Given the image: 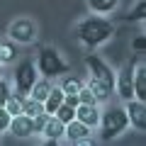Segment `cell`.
<instances>
[{
  "instance_id": "1",
  "label": "cell",
  "mask_w": 146,
  "mask_h": 146,
  "mask_svg": "<svg viewBox=\"0 0 146 146\" xmlns=\"http://www.w3.org/2000/svg\"><path fill=\"white\" fill-rule=\"evenodd\" d=\"M115 34V25L107 20V17H100V15H93V17H85L76 25V36L78 42L83 44L88 51H95L98 46H102L105 42H110Z\"/></svg>"
},
{
  "instance_id": "2",
  "label": "cell",
  "mask_w": 146,
  "mask_h": 146,
  "mask_svg": "<svg viewBox=\"0 0 146 146\" xmlns=\"http://www.w3.org/2000/svg\"><path fill=\"white\" fill-rule=\"evenodd\" d=\"M98 129H100V139L102 141H112V139H117V136H122L129 129V119H127L124 107H112V110L100 112Z\"/></svg>"
},
{
  "instance_id": "3",
  "label": "cell",
  "mask_w": 146,
  "mask_h": 146,
  "mask_svg": "<svg viewBox=\"0 0 146 146\" xmlns=\"http://www.w3.org/2000/svg\"><path fill=\"white\" fill-rule=\"evenodd\" d=\"M36 71H39V76H44V78H58L63 73H68V61L54 46H46V49L39 51V56H36Z\"/></svg>"
},
{
  "instance_id": "4",
  "label": "cell",
  "mask_w": 146,
  "mask_h": 146,
  "mask_svg": "<svg viewBox=\"0 0 146 146\" xmlns=\"http://www.w3.org/2000/svg\"><path fill=\"white\" fill-rule=\"evenodd\" d=\"M7 36L15 44H32L36 39V22L29 20V17H17L7 27Z\"/></svg>"
},
{
  "instance_id": "5",
  "label": "cell",
  "mask_w": 146,
  "mask_h": 146,
  "mask_svg": "<svg viewBox=\"0 0 146 146\" xmlns=\"http://www.w3.org/2000/svg\"><path fill=\"white\" fill-rule=\"evenodd\" d=\"M85 68L90 71V78L100 80V83H105L107 88L115 90V71H112L98 54H88V56H85Z\"/></svg>"
},
{
  "instance_id": "6",
  "label": "cell",
  "mask_w": 146,
  "mask_h": 146,
  "mask_svg": "<svg viewBox=\"0 0 146 146\" xmlns=\"http://www.w3.org/2000/svg\"><path fill=\"white\" fill-rule=\"evenodd\" d=\"M36 78H39L36 63L34 61H20L17 68H15V90L29 95V90H32V85H34Z\"/></svg>"
},
{
  "instance_id": "7",
  "label": "cell",
  "mask_w": 146,
  "mask_h": 146,
  "mask_svg": "<svg viewBox=\"0 0 146 146\" xmlns=\"http://www.w3.org/2000/svg\"><path fill=\"white\" fill-rule=\"evenodd\" d=\"M63 139H66L68 144H90V141H93V129L85 127L83 122H78V119H71L63 127Z\"/></svg>"
},
{
  "instance_id": "8",
  "label": "cell",
  "mask_w": 146,
  "mask_h": 146,
  "mask_svg": "<svg viewBox=\"0 0 146 146\" xmlns=\"http://www.w3.org/2000/svg\"><path fill=\"white\" fill-rule=\"evenodd\" d=\"M131 76H134V66L131 63H127L119 73H115V90L122 98V102L134 98V80H131Z\"/></svg>"
},
{
  "instance_id": "9",
  "label": "cell",
  "mask_w": 146,
  "mask_h": 146,
  "mask_svg": "<svg viewBox=\"0 0 146 146\" xmlns=\"http://www.w3.org/2000/svg\"><path fill=\"white\" fill-rule=\"evenodd\" d=\"M124 112H127V119H129V127H134L139 131L146 129V102L144 100H136V98L127 100Z\"/></svg>"
},
{
  "instance_id": "10",
  "label": "cell",
  "mask_w": 146,
  "mask_h": 146,
  "mask_svg": "<svg viewBox=\"0 0 146 146\" xmlns=\"http://www.w3.org/2000/svg\"><path fill=\"white\" fill-rule=\"evenodd\" d=\"M10 134H15L17 139H29L34 136V127H32V117L27 115H15L10 119V127H7Z\"/></svg>"
},
{
  "instance_id": "11",
  "label": "cell",
  "mask_w": 146,
  "mask_h": 146,
  "mask_svg": "<svg viewBox=\"0 0 146 146\" xmlns=\"http://www.w3.org/2000/svg\"><path fill=\"white\" fill-rule=\"evenodd\" d=\"M100 105H78L76 107V119L83 122L85 127H90V129H98L100 124Z\"/></svg>"
},
{
  "instance_id": "12",
  "label": "cell",
  "mask_w": 146,
  "mask_h": 146,
  "mask_svg": "<svg viewBox=\"0 0 146 146\" xmlns=\"http://www.w3.org/2000/svg\"><path fill=\"white\" fill-rule=\"evenodd\" d=\"M63 122L61 119H56L54 115H49V119H46V124H44V129H42V139L44 141H51V144H56V141H61L63 139Z\"/></svg>"
},
{
  "instance_id": "13",
  "label": "cell",
  "mask_w": 146,
  "mask_h": 146,
  "mask_svg": "<svg viewBox=\"0 0 146 146\" xmlns=\"http://www.w3.org/2000/svg\"><path fill=\"white\" fill-rule=\"evenodd\" d=\"M131 80H134V98L146 102V66H144V63H136V66H134V76H131Z\"/></svg>"
},
{
  "instance_id": "14",
  "label": "cell",
  "mask_w": 146,
  "mask_h": 146,
  "mask_svg": "<svg viewBox=\"0 0 146 146\" xmlns=\"http://www.w3.org/2000/svg\"><path fill=\"white\" fill-rule=\"evenodd\" d=\"M85 85H88V88H90V93L95 95L98 105H105V102L110 100V95H112V88H107L105 83H100V80L90 78V76H88V80H85Z\"/></svg>"
},
{
  "instance_id": "15",
  "label": "cell",
  "mask_w": 146,
  "mask_h": 146,
  "mask_svg": "<svg viewBox=\"0 0 146 146\" xmlns=\"http://www.w3.org/2000/svg\"><path fill=\"white\" fill-rule=\"evenodd\" d=\"M88 7L93 15H110L119 7V0H88Z\"/></svg>"
},
{
  "instance_id": "16",
  "label": "cell",
  "mask_w": 146,
  "mask_h": 146,
  "mask_svg": "<svg viewBox=\"0 0 146 146\" xmlns=\"http://www.w3.org/2000/svg\"><path fill=\"white\" fill-rule=\"evenodd\" d=\"M54 88V83H51V78H36L34 80V85H32V90H29V95L34 100H39V102H44L46 100V95H49V90Z\"/></svg>"
},
{
  "instance_id": "17",
  "label": "cell",
  "mask_w": 146,
  "mask_h": 146,
  "mask_svg": "<svg viewBox=\"0 0 146 146\" xmlns=\"http://www.w3.org/2000/svg\"><path fill=\"white\" fill-rule=\"evenodd\" d=\"M63 90L58 88V85H54L51 90H49V95H46V100H44V112H49V115H54V112H56V107L58 105L63 102Z\"/></svg>"
},
{
  "instance_id": "18",
  "label": "cell",
  "mask_w": 146,
  "mask_h": 146,
  "mask_svg": "<svg viewBox=\"0 0 146 146\" xmlns=\"http://www.w3.org/2000/svg\"><path fill=\"white\" fill-rule=\"evenodd\" d=\"M39 112H44V102H39V100H34L32 95H27V98L22 100V115L36 117Z\"/></svg>"
},
{
  "instance_id": "19",
  "label": "cell",
  "mask_w": 146,
  "mask_h": 146,
  "mask_svg": "<svg viewBox=\"0 0 146 146\" xmlns=\"http://www.w3.org/2000/svg\"><path fill=\"white\" fill-rule=\"evenodd\" d=\"M15 56H17V51H15V42H0V63L5 66V63H12L15 61Z\"/></svg>"
},
{
  "instance_id": "20",
  "label": "cell",
  "mask_w": 146,
  "mask_h": 146,
  "mask_svg": "<svg viewBox=\"0 0 146 146\" xmlns=\"http://www.w3.org/2000/svg\"><path fill=\"white\" fill-rule=\"evenodd\" d=\"M58 88H61L63 93H78V90L83 88V80H80L78 76H66V73H63V80H61Z\"/></svg>"
},
{
  "instance_id": "21",
  "label": "cell",
  "mask_w": 146,
  "mask_h": 146,
  "mask_svg": "<svg viewBox=\"0 0 146 146\" xmlns=\"http://www.w3.org/2000/svg\"><path fill=\"white\" fill-rule=\"evenodd\" d=\"M54 117H56V119H61L63 124H66V122L76 119V107H71V105L61 102V105H58V107H56V112H54Z\"/></svg>"
},
{
  "instance_id": "22",
  "label": "cell",
  "mask_w": 146,
  "mask_h": 146,
  "mask_svg": "<svg viewBox=\"0 0 146 146\" xmlns=\"http://www.w3.org/2000/svg\"><path fill=\"white\" fill-rule=\"evenodd\" d=\"M78 100H80V105H98V100H95V95L90 93V88L83 83V88L78 90Z\"/></svg>"
},
{
  "instance_id": "23",
  "label": "cell",
  "mask_w": 146,
  "mask_h": 146,
  "mask_svg": "<svg viewBox=\"0 0 146 146\" xmlns=\"http://www.w3.org/2000/svg\"><path fill=\"white\" fill-rule=\"evenodd\" d=\"M46 119H49V112H39L36 117H32V127H34V136H36V134H42V129H44V124H46Z\"/></svg>"
},
{
  "instance_id": "24",
  "label": "cell",
  "mask_w": 146,
  "mask_h": 146,
  "mask_svg": "<svg viewBox=\"0 0 146 146\" xmlns=\"http://www.w3.org/2000/svg\"><path fill=\"white\" fill-rule=\"evenodd\" d=\"M144 10H146V3H144V0H139V3L134 5V10H131V20H136V22L144 25Z\"/></svg>"
},
{
  "instance_id": "25",
  "label": "cell",
  "mask_w": 146,
  "mask_h": 146,
  "mask_svg": "<svg viewBox=\"0 0 146 146\" xmlns=\"http://www.w3.org/2000/svg\"><path fill=\"white\" fill-rule=\"evenodd\" d=\"M10 119H12V115L7 112L3 105H0V131H7V127H10Z\"/></svg>"
},
{
  "instance_id": "26",
  "label": "cell",
  "mask_w": 146,
  "mask_h": 146,
  "mask_svg": "<svg viewBox=\"0 0 146 146\" xmlns=\"http://www.w3.org/2000/svg\"><path fill=\"white\" fill-rule=\"evenodd\" d=\"M10 93H12V85L0 78V105H5V100L10 98Z\"/></svg>"
},
{
  "instance_id": "27",
  "label": "cell",
  "mask_w": 146,
  "mask_h": 146,
  "mask_svg": "<svg viewBox=\"0 0 146 146\" xmlns=\"http://www.w3.org/2000/svg\"><path fill=\"white\" fill-rule=\"evenodd\" d=\"M131 49H134V51H139V54H144V49H146V39H144V36H136L134 42H131Z\"/></svg>"
},
{
  "instance_id": "28",
  "label": "cell",
  "mask_w": 146,
  "mask_h": 146,
  "mask_svg": "<svg viewBox=\"0 0 146 146\" xmlns=\"http://www.w3.org/2000/svg\"><path fill=\"white\" fill-rule=\"evenodd\" d=\"M0 78H3V63H0Z\"/></svg>"
}]
</instances>
